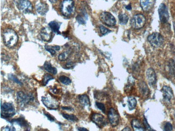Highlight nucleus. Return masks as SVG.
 I'll return each mask as SVG.
<instances>
[{
  "label": "nucleus",
  "instance_id": "obj_11",
  "mask_svg": "<svg viewBox=\"0 0 175 131\" xmlns=\"http://www.w3.org/2000/svg\"><path fill=\"white\" fill-rule=\"evenodd\" d=\"M92 121L96 124L99 128H102L107 124L106 118L102 114L100 113H93L91 116Z\"/></svg>",
  "mask_w": 175,
  "mask_h": 131
},
{
  "label": "nucleus",
  "instance_id": "obj_18",
  "mask_svg": "<svg viewBox=\"0 0 175 131\" xmlns=\"http://www.w3.org/2000/svg\"><path fill=\"white\" fill-rule=\"evenodd\" d=\"M139 89L140 91L141 94L142 95L143 97H147L149 95V89L148 88V86L147 85L146 83L144 82H141L138 84Z\"/></svg>",
  "mask_w": 175,
  "mask_h": 131
},
{
  "label": "nucleus",
  "instance_id": "obj_27",
  "mask_svg": "<svg viewBox=\"0 0 175 131\" xmlns=\"http://www.w3.org/2000/svg\"><path fill=\"white\" fill-rule=\"evenodd\" d=\"M128 16L125 14H121L118 16V20L120 24L122 25H125L128 21Z\"/></svg>",
  "mask_w": 175,
  "mask_h": 131
},
{
  "label": "nucleus",
  "instance_id": "obj_41",
  "mask_svg": "<svg viewBox=\"0 0 175 131\" xmlns=\"http://www.w3.org/2000/svg\"><path fill=\"white\" fill-rule=\"evenodd\" d=\"M62 109L65 110H68V111L73 110V109L71 107H62Z\"/></svg>",
  "mask_w": 175,
  "mask_h": 131
},
{
  "label": "nucleus",
  "instance_id": "obj_6",
  "mask_svg": "<svg viewBox=\"0 0 175 131\" xmlns=\"http://www.w3.org/2000/svg\"><path fill=\"white\" fill-rule=\"evenodd\" d=\"M74 3L73 0H64L61 5L62 14L68 17L72 15L74 11Z\"/></svg>",
  "mask_w": 175,
  "mask_h": 131
},
{
  "label": "nucleus",
  "instance_id": "obj_16",
  "mask_svg": "<svg viewBox=\"0 0 175 131\" xmlns=\"http://www.w3.org/2000/svg\"><path fill=\"white\" fill-rule=\"evenodd\" d=\"M155 1L156 0H140L141 7L143 11H148L152 9Z\"/></svg>",
  "mask_w": 175,
  "mask_h": 131
},
{
  "label": "nucleus",
  "instance_id": "obj_17",
  "mask_svg": "<svg viewBox=\"0 0 175 131\" xmlns=\"http://www.w3.org/2000/svg\"><path fill=\"white\" fill-rule=\"evenodd\" d=\"M36 9L37 12L41 15H44L46 14L48 10V5L44 3L40 2L37 3L36 5Z\"/></svg>",
  "mask_w": 175,
  "mask_h": 131
},
{
  "label": "nucleus",
  "instance_id": "obj_34",
  "mask_svg": "<svg viewBox=\"0 0 175 131\" xmlns=\"http://www.w3.org/2000/svg\"><path fill=\"white\" fill-rule=\"evenodd\" d=\"M173 127L172 124H171L170 123H166L164 126V128H163V130L165 131H173Z\"/></svg>",
  "mask_w": 175,
  "mask_h": 131
},
{
  "label": "nucleus",
  "instance_id": "obj_38",
  "mask_svg": "<svg viewBox=\"0 0 175 131\" xmlns=\"http://www.w3.org/2000/svg\"><path fill=\"white\" fill-rule=\"evenodd\" d=\"M75 66V63L73 62H69L68 63H66V68H67V69H71V68H73Z\"/></svg>",
  "mask_w": 175,
  "mask_h": 131
},
{
  "label": "nucleus",
  "instance_id": "obj_37",
  "mask_svg": "<svg viewBox=\"0 0 175 131\" xmlns=\"http://www.w3.org/2000/svg\"><path fill=\"white\" fill-rule=\"evenodd\" d=\"M143 125H144V127H145L146 130H148V131H154L152 129H151V126H149V125L148 124V122L147 121L146 118H144V120Z\"/></svg>",
  "mask_w": 175,
  "mask_h": 131
},
{
  "label": "nucleus",
  "instance_id": "obj_40",
  "mask_svg": "<svg viewBox=\"0 0 175 131\" xmlns=\"http://www.w3.org/2000/svg\"><path fill=\"white\" fill-rule=\"evenodd\" d=\"M2 129L3 131H16V129L12 126H6Z\"/></svg>",
  "mask_w": 175,
  "mask_h": 131
},
{
  "label": "nucleus",
  "instance_id": "obj_35",
  "mask_svg": "<svg viewBox=\"0 0 175 131\" xmlns=\"http://www.w3.org/2000/svg\"><path fill=\"white\" fill-rule=\"evenodd\" d=\"M99 28H100V30L101 31V34H103V35H106V34H108L111 31L107 29L106 27L102 26V25H100L99 27Z\"/></svg>",
  "mask_w": 175,
  "mask_h": 131
},
{
  "label": "nucleus",
  "instance_id": "obj_28",
  "mask_svg": "<svg viewBox=\"0 0 175 131\" xmlns=\"http://www.w3.org/2000/svg\"><path fill=\"white\" fill-rule=\"evenodd\" d=\"M62 116L65 119H67L69 121H72V122H76V121H78V118L73 114L62 113Z\"/></svg>",
  "mask_w": 175,
  "mask_h": 131
},
{
  "label": "nucleus",
  "instance_id": "obj_2",
  "mask_svg": "<svg viewBox=\"0 0 175 131\" xmlns=\"http://www.w3.org/2000/svg\"><path fill=\"white\" fill-rule=\"evenodd\" d=\"M16 114L15 107L11 103L1 104V116L3 118H10Z\"/></svg>",
  "mask_w": 175,
  "mask_h": 131
},
{
  "label": "nucleus",
  "instance_id": "obj_14",
  "mask_svg": "<svg viewBox=\"0 0 175 131\" xmlns=\"http://www.w3.org/2000/svg\"><path fill=\"white\" fill-rule=\"evenodd\" d=\"M146 77L149 85H154L156 83V75L155 71L153 68H150L146 72Z\"/></svg>",
  "mask_w": 175,
  "mask_h": 131
},
{
  "label": "nucleus",
  "instance_id": "obj_22",
  "mask_svg": "<svg viewBox=\"0 0 175 131\" xmlns=\"http://www.w3.org/2000/svg\"><path fill=\"white\" fill-rule=\"evenodd\" d=\"M45 70L47 72L51 73L53 75H56L57 73V69L53 67H52L51 64L49 62H46L44 64Z\"/></svg>",
  "mask_w": 175,
  "mask_h": 131
},
{
  "label": "nucleus",
  "instance_id": "obj_5",
  "mask_svg": "<svg viewBox=\"0 0 175 131\" xmlns=\"http://www.w3.org/2000/svg\"><path fill=\"white\" fill-rule=\"evenodd\" d=\"M16 96L18 103L21 107H24L34 100V97L31 94H27L22 91L17 92Z\"/></svg>",
  "mask_w": 175,
  "mask_h": 131
},
{
  "label": "nucleus",
  "instance_id": "obj_47",
  "mask_svg": "<svg viewBox=\"0 0 175 131\" xmlns=\"http://www.w3.org/2000/svg\"></svg>",
  "mask_w": 175,
  "mask_h": 131
},
{
  "label": "nucleus",
  "instance_id": "obj_31",
  "mask_svg": "<svg viewBox=\"0 0 175 131\" xmlns=\"http://www.w3.org/2000/svg\"><path fill=\"white\" fill-rule=\"evenodd\" d=\"M69 55V53L68 52H65L64 53H62L59 54L58 56V59L61 61H65L68 59Z\"/></svg>",
  "mask_w": 175,
  "mask_h": 131
},
{
  "label": "nucleus",
  "instance_id": "obj_26",
  "mask_svg": "<svg viewBox=\"0 0 175 131\" xmlns=\"http://www.w3.org/2000/svg\"><path fill=\"white\" fill-rule=\"evenodd\" d=\"M45 49L53 56L56 54V51H59L60 47L59 46H50L47 45L45 46Z\"/></svg>",
  "mask_w": 175,
  "mask_h": 131
},
{
  "label": "nucleus",
  "instance_id": "obj_8",
  "mask_svg": "<svg viewBox=\"0 0 175 131\" xmlns=\"http://www.w3.org/2000/svg\"><path fill=\"white\" fill-rule=\"evenodd\" d=\"M100 19L104 24L109 27H113L116 25V21L113 15L109 12H101L100 15Z\"/></svg>",
  "mask_w": 175,
  "mask_h": 131
},
{
  "label": "nucleus",
  "instance_id": "obj_3",
  "mask_svg": "<svg viewBox=\"0 0 175 131\" xmlns=\"http://www.w3.org/2000/svg\"><path fill=\"white\" fill-rule=\"evenodd\" d=\"M147 39L151 45L155 48H158L162 46L164 42V37L157 32H154L149 35Z\"/></svg>",
  "mask_w": 175,
  "mask_h": 131
},
{
  "label": "nucleus",
  "instance_id": "obj_32",
  "mask_svg": "<svg viewBox=\"0 0 175 131\" xmlns=\"http://www.w3.org/2000/svg\"><path fill=\"white\" fill-rule=\"evenodd\" d=\"M8 78H9V80L12 81L16 83H18V84L20 85H23L22 82H21L18 80V78L16 76H15L14 75L10 74L8 75Z\"/></svg>",
  "mask_w": 175,
  "mask_h": 131
},
{
  "label": "nucleus",
  "instance_id": "obj_15",
  "mask_svg": "<svg viewBox=\"0 0 175 131\" xmlns=\"http://www.w3.org/2000/svg\"><path fill=\"white\" fill-rule=\"evenodd\" d=\"M52 32L50 27H43L40 32L42 40L45 41H49L52 38Z\"/></svg>",
  "mask_w": 175,
  "mask_h": 131
},
{
  "label": "nucleus",
  "instance_id": "obj_10",
  "mask_svg": "<svg viewBox=\"0 0 175 131\" xmlns=\"http://www.w3.org/2000/svg\"><path fill=\"white\" fill-rule=\"evenodd\" d=\"M108 118L111 125L113 127L118 125L120 122V115L114 108H111L108 112Z\"/></svg>",
  "mask_w": 175,
  "mask_h": 131
},
{
  "label": "nucleus",
  "instance_id": "obj_30",
  "mask_svg": "<svg viewBox=\"0 0 175 131\" xmlns=\"http://www.w3.org/2000/svg\"><path fill=\"white\" fill-rule=\"evenodd\" d=\"M53 79H54V78H53V76H52L51 75L48 74H45L43 78V85L44 86H46L50 81L52 80Z\"/></svg>",
  "mask_w": 175,
  "mask_h": 131
},
{
  "label": "nucleus",
  "instance_id": "obj_9",
  "mask_svg": "<svg viewBox=\"0 0 175 131\" xmlns=\"http://www.w3.org/2000/svg\"><path fill=\"white\" fill-rule=\"evenodd\" d=\"M158 15L160 22L165 24L169 20V14L168 12V8L165 4L162 3L158 8Z\"/></svg>",
  "mask_w": 175,
  "mask_h": 131
},
{
  "label": "nucleus",
  "instance_id": "obj_39",
  "mask_svg": "<svg viewBox=\"0 0 175 131\" xmlns=\"http://www.w3.org/2000/svg\"><path fill=\"white\" fill-rule=\"evenodd\" d=\"M44 115L45 116L47 117V118L49 119L50 121H55V118H54V117L52 116H51V114H50L49 113H45V112H44Z\"/></svg>",
  "mask_w": 175,
  "mask_h": 131
},
{
  "label": "nucleus",
  "instance_id": "obj_44",
  "mask_svg": "<svg viewBox=\"0 0 175 131\" xmlns=\"http://www.w3.org/2000/svg\"><path fill=\"white\" fill-rule=\"evenodd\" d=\"M126 9H127V10H131V5H127V6H126Z\"/></svg>",
  "mask_w": 175,
  "mask_h": 131
},
{
  "label": "nucleus",
  "instance_id": "obj_1",
  "mask_svg": "<svg viewBox=\"0 0 175 131\" xmlns=\"http://www.w3.org/2000/svg\"><path fill=\"white\" fill-rule=\"evenodd\" d=\"M3 40L5 46L11 49L18 44V37L14 30L7 29L3 32Z\"/></svg>",
  "mask_w": 175,
  "mask_h": 131
},
{
  "label": "nucleus",
  "instance_id": "obj_4",
  "mask_svg": "<svg viewBox=\"0 0 175 131\" xmlns=\"http://www.w3.org/2000/svg\"><path fill=\"white\" fill-rule=\"evenodd\" d=\"M42 102L45 107L48 109L57 110L59 107V102L51 95L42 96Z\"/></svg>",
  "mask_w": 175,
  "mask_h": 131
},
{
  "label": "nucleus",
  "instance_id": "obj_20",
  "mask_svg": "<svg viewBox=\"0 0 175 131\" xmlns=\"http://www.w3.org/2000/svg\"><path fill=\"white\" fill-rule=\"evenodd\" d=\"M78 100L80 104L83 107H89L90 105V101L89 96L87 95H79Z\"/></svg>",
  "mask_w": 175,
  "mask_h": 131
},
{
  "label": "nucleus",
  "instance_id": "obj_29",
  "mask_svg": "<svg viewBox=\"0 0 175 131\" xmlns=\"http://www.w3.org/2000/svg\"><path fill=\"white\" fill-rule=\"evenodd\" d=\"M59 80L60 82L64 85H69L72 82L71 79L65 76H60L59 78Z\"/></svg>",
  "mask_w": 175,
  "mask_h": 131
},
{
  "label": "nucleus",
  "instance_id": "obj_23",
  "mask_svg": "<svg viewBox=\"0 0 175 131\" xmlns=\"http://www.w3.org/2000/svg\"><path fill=\"white\" fill-rule=\"evenodd\" d=\"M168 68V72L170 75L173 78H175V63L173 60H171L169 62Z\"/></svg>",
  "mask_w": 175,
  "mask_h": 131
},
{
  "label": "nucleus",
  "instance_id": "obj_46",
  "mask_svg": "<svg viewBox=\"0 0 175 131\" xmlns=\"http://www.w3.org/2000/svg\"><path fill=\"white\" fill-rule=\"evenodd\" d=\"M173 27H174V30H175V23H174V24H173Z\"/></svg>",
  "mask_w": 175,
  "mask_h": 131
},
{
  "label": "nucleus",
  "instance_id": "obj_19",
  "mask_svg": "<svg viewBox=\"0 0 175 131\" xmlns=\"http://www.w3.org/2000/svg\"><path fill=\"white\" fill-rule=\"evenodd\" d=\"M131 125L135 131H146V129L143 124L138 119H133L131 121Z\"/></svg>",
  "mask_w": 175,
  "mask_h": 131
},
{
  "label": "nucleus",
  "instance_id": "obj_21",
  "mask_svg": "<svg viewBox=\"0 0 175 131\" xmlns=\"http://www.w3.org/2000/svg\"><path fill=\"white\" fill-rule=\"evenodd\" d=\"M61 24H62L61 23H59L56 21H52L49 23V26L54 33L57 34H60L59 31V29H60V26Z\"/></svg>",
  "mask_w": 175,
  "mask_h": 131
},
{
  "label": "nucleus",
  "instance_id": "obj_42",
  "mask_svg": "<svg viewBox=\"0 0 175 131\" xmlns=\"http://www.w3.org/2000/svg\"><path fill=\"white\" fill-rule=\"evenodd\" d=\"M78 131H88V129L83 128V127H79V128H78Z\"/></svg>",
  "mask_w": 175,
  "mask_h": 131
},
{
  "label": "nucleus",
  "instance_id": "obj_12",
  "mask_svg": "<svg viewBox=\"0 0 175 131\" xmlns=\"http://www.w3.org/2000/svg\"><path fill=\"white\" fill-rule=\"evenodd\" d=\"M18 8L24 13H29L32 10V4L28 0H20Z\"/></svg>",
  "mask_w": 175,
  "mask_h": 131
},
{
  "label": "nucleus",
  "instance_id": "obj_45",
  "mask_svg": "<svg viewBox=\"0 0 175 131\" xmlns=\"http://www.w3.org/2000/svg\"><path fill=\"white\" fill-rule=\"evenodd\" d=\"M49 1L50 2L52 3H55L57 1V0H49Z\"/></svg>",
  "mask_w": 175,
  "mask_h": 131
},
{
  "label": "nucleus",
  "instance_id": "obj_33",
  "mask_svg": "<svg viewBox=\"0 0 175 131\" xmlns=\"http://www.w3.org/2000/svg\"><path fill=\"white\" fill-rule=\"evenodd\" d=\"M96 107H97L99 110H100L101 111L103 112L104 113H106V107H105V105H104L103 103H99V102H96Z\"/></svg>",
  "mask_w": 175,
  "mask_h": 131
},
{
  "label": "nucleus",
  "instance_id": "obj_7",
  "mask_svg": "<svg viewBox=\"0 0 175 131\" xmlns=\"http://www.w3.org/2000/svg\"><path fill=\"white\" fill-rule=\"evenodd\" d=\"M146 23L145 16L141 14L134 15L131 20V26L135 29H140L142 28Z\"/></svg>",
  "mask_w": 175,
  "mask_h": 131
},
{
  "label": "nucleus",
  "instance_id": "obj_13",
  "mask_svg": "<svg viewBox=\"0 0 175 131\" xmlns=\"http://www.w3.org/2000/svg\"><path fill=\"white\" fill-rule=\"evenodd\" d=\"M161 91L163 94V98L166 102H170L173 98V90L170 87L167 85L163 86Z\"/></svg>",
  "mask_w": 175,
  "mask_h": 131
},
{
  "label": "nucleus",
  "instance_id": "obj_25",
  "mask_svg": "<svg viewBox=\"0 0 175 131\" xmlns=\"http://www.w3.org/2000/svg\"><path fill=\"white\" fill-rule=\"evenodd\" d=\"M129 109L130 110L134 109L137 105V101L134 97H129L128 98Z\"/></svg>",
  "mask_w": 175,
  "mask_h": 131
},
{
  "label": "nucleus",
  "instance_id": "obj_36",
  "mask_svg": "<svg viewBox=\"0 0 175 131\" xmlns=\"http://www.w3.org/2000/svg\"><path fill=\"white\" fill-rule=\"evenodd\" d=\"M76 19L78 22L80 24H84L86 23L85 18H84V17H82V16H80V15H78L76 17Z\"/></svg>",
  "mask_w": 175,
  "mask_h": 131
},
{
  "label": "nucleus",
  "instance_id": "obj_24",
  "mask_svg": "<svg viewBox=\"0 0 175 131\" xmlns=\"http://www.w3.org/2000/svg\"><path fill=\"white\" fill-rule=\"evenodd\" d=\"M11 123H16L18 124L21 127H23L25 128L28 127L29 124L27 121H26L23 118H18V119H13L11 121Z\"/></svg>",
  "mask_w": 175,
  "mask_h": 131
},
{
  "label": "nucleus",
  "instance_id": "obj_43",
  "mask_svg": "<svg viewBox=\"0 0 175 131\" xmlns=\"http://www.w3.org/2000/svg\"><path fill=\"white\" fill-rule=\"evenodd\" d=\"M131 131V129H130V128H129V127H126V128H125V129H122V131Z\"/></svg>",
  "mask_w": 175,
  "mask_h": 131
}]
</instances>
